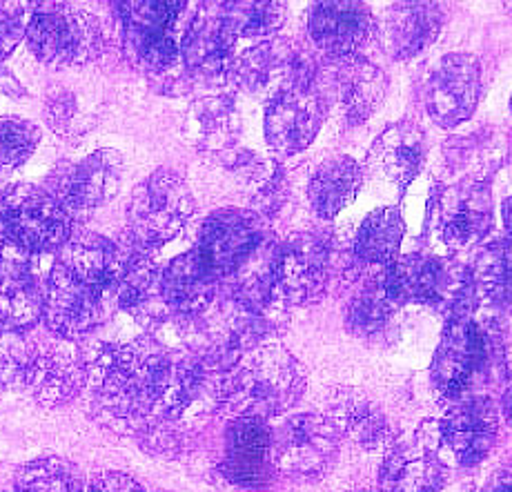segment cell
I'll use <instances>...</instances> for the list:
<instances>
[{"label":"cell","mask_w":512,"mask_h":492,"mask_svg":"<svg viewBox=\"0 0 512 492\" xmlns=\"http://www.w3.org/2000/svg\"><path fill=\"white\" fill-rule=\"evenodd\" d=\"M27 43L38 61L54 67L90 63L103 47L96 16L63 3H43L29 12Z\"/></svg>","instance_id":"cell-4"},{"label":"cell","mask_w":512,"mask_h":492,"mask_svg":"<svg viewBox=\"0 0 512 492\" xmlns=\"http://www.w3.org/2000/svg\"><path fill=\"white\" fill-rule=\"evenodd\" d=\"M501 216H504V223H506V230L512 236V196L504 201V208H501Z\"/></svg>","instance_id":"cell-42"},{"label":"cell","mask_w":512,"mask_h":492,"mask_svg":"<svg viewBox=\"0 0 512 492\" xmlns=\"http://www.w3.org/2000/svg\"><path fill=\"white\" fill-rule=\"evenodd\" d=\"M426 143L419 127L412 123H397L388 127L370 150L372 172L403 192L421 172Z\"/></svg>","instance_id":"cell-25"},{"label":"cell","mask_w":512,"mask_h":492,"mask_svg":"<svg viewBox=\"0 0 512 492\" xmlns=\"http://www.w3.org/2000/svg\"><path fill=\"white\" fill-rule=\"evenodd\" d=\"M223 475L241 488H265L274 477L272 430L261 419L239 417L225 439Z\"/></svg>","instance_id":"cell-16"},{"label":"cell","mask_w":512,"mask_h":492,"mask_svg":"<svg viewBox=\"0 0 512 492\" xmlns=\"http://www.w3.org/2000/svg\"><path fill=\"white\" fill-rule=\"evenodd\" d=\"M499 415L486 399H464L448 410L441 421L443 446L461 466H475L495 448Z\"/></svg>","instance_id":"cell-18"},{"label":"cell","mask_w":512,"mask_h":492,"mask_svg":"<svg viewBox=\"0 0 512 492\" xmlns=\"http://www.w3.org/2000/svg\"><path fill=\"white\" fill-rule=\"evenodd\" d=\"M339 435H346L366 448H381L390 441L386 417L357 392L346 390L332 401V419Z\"/></svg>","instance_id":"cell-30"},{"label":"cell","mask_w":512,"mask_h":492,"mask_svg":"<svg viewBox=\"0 0 512 492\" xmlns=\"http://www.w3.org/2000/svg\"><path fill=\"white\" fill-rule=\"evenodd\" d=\"M221 16L234 38H268L285 21L283 3H228Z\"/></svg>","instance_id":"cell-34"},{"label":"cell","mask_w":512,"mask_h":492,"mask_svg":"<svg viewBox=\"0 0 512 492\" xmlns=\"http://www.w3.org/2000/svg\"><path fill=\"white\" fill-rule=\"evenodd\" d=\"M481 96V65L472 54H448L428 74L423 103L432 121L457 127L477 110Z\"/></svg>","instance_id":"cell-12"},{"label":"cell","mask_w":512,"mask_h":492,"mask_svg":"<svg viewBox=\"0 0 512 492\" xmlns=\"http://www.w3.org/2000/svg\"><path fill=\"white\" fill-rule=\"evenodd\" d=\"M484 492H512V472H501L490 481Z\"/></svg>","instance_id":"cell-41"},{"label":"cell","mask_w":512,"mask_h":492,"mask_svg":"<svg viewBox=\"0 0 512 492\" xmlns=\"http://www.w3.org/2000/svg\"><path fill=\"white\" fill-rule=\"evenodd\" d=\"M194 196L183 176L156 170L136 188L127 203L130 239L145 250L161 248L176 239L194 214Z\"/></svg>","instance_id":"cell-3"},{"label":"cell","mask_w":512,"mask_h":492,"mask_svg":"<svg viewBox=\"0 0 512 492\" xmlns=\"http://www.w3.org/2000/svg\"><path fill=\"white\" fill-rule=\"evenodd\" d=\"M16 492H83V479L70 461L41 457L18 470Z\"/></svg>","instance_id":"cell-33"},{"label":"cell","mask_w":512,"mask_h":492,"mask_svg":"<svg viewBox=\"0 0 512 492\" xmlns=\"http://www.w3.org/2000/svg\"><path fill=\"white\" fill-rule=\"evenodd\" d=\"M504 417L512 426V388L506 392V397H504Z\"/></svg>","instance_id":"cell-43"},{"label":"cell","mask_w":512,"mask_h":492,"mask_svg":"<svg viewBox=\"0 0 512 492\" xmlns=\"http://www.w3.org/2000/svg\"><path fill=\"white\" fill-rule=\"evenodd\" d=\"M492 221V196L484 183L466 179L457 185H441L432 194L428 208L430 232L450 252L484 241Z\"/></svg>","instance_id":"cell-6"},{"label":"cell","mask_w":512,"mask_h":492,"mask_svg":"<svg viewBox=\"0 0 512 492\" xmlns=\"http://www.w3.org/2000/svg\"><path fill=\"white\" fill-rule=\"evenodd\" d=\"M187 3L170 0H132L116 5L123 23L125 49L136 65L154 74L172 70L181 58V38L176 36Z\"/></svg>","instance_id":"cell-5"},{"label":"cell","mask_w":512,"mask_h":492,"mask_svg":"<svg viewBox=\"0 0 512 492\" xmlns=\"http://www.w3.org/2000/svg\"><path fill=\"white\" fill-rule=\"evenodd\" d=\"M490 361V339L470 317L450 319L432 359V383L443 399H459Z\"/></svg>","instance_id":"cell-11"},{"label":"cell","mask_w":512,"mask_h":492,"mask_svg":"<svg viewBox=\"0 0 512 492\" xmlns=\"http://www.w3.org/2000/svg\"><path fill=\"white\" fill-rule=\"evenodd\" d=\"M403 230L406 225L397 208H381L368 214L354 239V257L363 265L388 268L399 259Z\"/></svg>","instance_id":"cell-29"},{"label":"cell","mask_w":512,"mask_h":492,"mask_svg":"<svg viewBox=\"0 0 512 492\" xmlns=\"http://www.w3.org/2000/svg\"><path fill=\"white\" fill-rule=\"evenodd\" d=\"M305 390L301 363L281 346L245 350L225 372L221 408L250 419H272L288 412Z\"/></svg>","instance_id":"cell-1"},{"label":"cell","mask_w":512,"mask_h":492,"mask_svg":"<svg viewBox=\"0 0 512 492\" xmlns=\"http://www.w3.org/2000/svg\"><path fill=\"white\" fill-rule=\"evenodd\" d=\"M239 134V114L223 96L205 98L187 114V136L205 150H223Z\"/></svg>","instance_id":"cell-32"},{"label":"cell","mask_w":512,"mask_h":492,"mask_svg":"<svg viewBox=\"0 0 512 492\" xmlns=\"http://www.w3.org/2000/svg\"><path fill=\"white\" fill-rule=\"evenodd\" d=\"M105 297L65 265H56L43 285V319L63 339H78L103 321Z\"/></svg>","instance_id":"cell-13"},{"label":"cell","mask_w":512,"mask_h":492,"mask_svg":"<svg viewBox=\"0 0 512 492\" xmlns=\"http://www.w3.org/2000/svg\"><path fill=\"white\" fill-rule=\"evenodd\" d=\"M34 354L36 350L29 346L23 332L0 328V388L23 383Z\"/></svg>","instance_id":"cell-37"},{"label":"cell","mask_w":512,"mask_h":492,"mask_svg":"<svg viewBox=\"0 0 512 492\" xmlns=\"http://www.w3.org/2000/svg\"><path fill=\"white\" fill-rule=\"evenodd\" d=\"M475 290L501 310H512V236L488 243L472 265Z\"/></svg>","instance_id":"cell-31"},{"label":"cell","mask_w":512,"mask_h":492,"mask_svg":"<svg viewBox=\"0 0 512 492\" xmlns=\"http://www.w3.org/2000/svg\"><path fill=\"white\" fill-rule=\"evenodd\" d=\"M265 243V228L259 216L248 210H221L203 223L196 254L216 279L236 277Z\"/></svg>","instance_id":"cell-10"},{"label":"cell","mask_w":512,"mask_h":492,"mask_svg":"<svg viewBox=\"0 0 512 492\" xmlns=\"http://www.w3.org/2000/svg\"><path fill=\"white\" fill-rule=\"evenodd\" d=\"M330 248L317 234H294L272 254V294L277 301L305 305L317 301L330 279Z\"/></svg>","instance_id":"cell-9"},{"label":"cell","mask_w":512,"mask_h":492,"mask_svg":"<svg viewBox=\"0 0 512 492\" xmlns=\"http://www.w3.org/2000/svg\"><path fill=\"white\" fill-rule=\"evenodd\" d=\"M0 232L25 254L52 252L72 239L70 210L54 192L14 185L0 196Z\"/></svg>","instance_id":"cell-2"},{"label":"cell","mask_w":512,"mask_h":492,"mask_svg":"<svg viewBox=\"0 0 512 492\" xmlns=\"http://www.w3.org/2000/svg\"><path fill=\"white\" fill-rule=\"evenodd\" d=\"M29 12L23 5L0 3V63H5L27 36Z\"/></svg>","instance_id":"cell-38"},{"label":"cell","mask_w":512,"mask_h":492,"mask_svg":"<svg viewBox=\"0 0 512 492\" xmlns=\"http://www.w3.org/2000/svg\"><path fill=\"white\" fill-rule=\"evenodd\" d=\"M506 9H508V12L512 14V3H508V5H506Z\"/></svg>","instance_id":"cell-45"},{"label":"cell","mask_w":512,"mask_h":492,"mask_svg":"<svg viewBox=\"0 0 512 492\" xmlns=\"http://www.w3.org/2000/svg\"><path fill=\"white\" fill-rule=\"evenodd\" d=\"M47 114H49V123H52L54 130L61 136H67V132H70L72 125L76 123V114H78L74 98L67 94L52 96V101H49V107H47Z\"/></svg>","instance_id":"cell-39"},{"label":"cell","mask_w":512,"mask_h":492,"mask_svg":"<svg viewBox=\"0 0 512 492\" xmlns=\"http://www.w3.org/2000/svg\"><path fill=\"white\" fill-rule=\"evenodd\" d=\"M361 188V170L350 156H332L323 161L308 185L312 210L321 219H334L354 201Z\"/></svg>","instance_id":"cell-28"},{"label":"cell","mask_w":512,"mask_h":492,"mask_svg":"<svg viewBox=\"0 0 512 492\" xmlns=\"http://www.w3.org/2000/svg\"><path fill=\"white\" fill-rule=\"evenodd\" d=\"M339 430L321 415H297L272 430L274 470L294 479L326 472L339 452Z\"/></svg>","instance_id":"cell-7"},{"label":"cell","mask_w":512,"mask_h":492,"mask_svg":"<svg viewBox=\"0 0 512 492\" xmlns=\"http://www.w3.org/2000/svg\"><path fill=\"white\" fill-rule=\"evenodd\" d=\"M228 76L243 92L254 96H268V101L279 94L314 87V65L285 41L261 43L239 58H234Z\"/></svg>","instance_id":"cell-8"},{"label":"cell","mask_w":512,"mask_h":492,"mask_svg":"<svg viewBox=\"0 0 512 492\" xmlns=\"http://www.w3.org/2000/svg\"><path fill=\"white\" fill-rule=\"evenodd\" d=\"M510 110H512V98H510Z\"/></svg>","instance_id":"cell-46"},{"label":"cell","mask_w":512,"mask_h":492,"mask_svg":"<svg viewBox=\"0 0 512 492\" xmlns=\"http://www.w3.org/2000/svg\"><path fill=\"white\" fill-rule=\"evenodd\" d=\"M87 381V366L81 354L65 343L36 350L25 372L23 386L41 406L56 408L70 403Z\"/></svg>","instance_id":"cell-19"},{"label":"cell","mask_w":512,"mask_h":492,"mask_svg":"<svg viewBox=\"0 0 512 492\" xmlns=\"http://www.w3.org/2000/svg\"><path fill=\"white\" fill-rule=\"evenodd\" d=\"M123 179V156L116 150H96L63 174L56 196L70 212L94 210L114 199Z\"/></svg>","instance_id":"cell-17"},{"label":"cell","mask_w":512,"mask_h":492,"mask_svg":"<svg viewBox=\"0 0 512 492\" xmlns=\"http://www.w3.org/2000/svg\"><path fill=\"white\" fill-rule=\"evenodd\" d=\"M5 245H7V241H5V236H3V232H0V252L5 250Z\"/></svg>","instance_id":"cell-44"},{"label":"cell","mask_w":512,"mask_h":492,"mask_svg":"<svg viewBox=\"0 0 512 492\" xmlns=\"http://www.w3.org/2000/svg\"><path fill=\"white\" fill-rule=\"evenodd\" d=\"M326 112V103L314 87L279 94L265 110V141L279 154L303 152L317 139Z\"/></svg>","instance_id":"cell-14"},{"label":"cell","mask_w":512,"mask_h":492,"mask_svg":"<svg viewBox=\"0 0 512 492\" xmlns=\"http://www.w3.org/2000/svg\"><path fill=\"white\" fill-rule=\"evenodd\" d=\"M25 257L9 243L0 252V328L5 330L23 332L43 319V288Z\"/></svg>","instance_id":"cell-21"},{"label":"cell","mask_w":512,"mask_h":492,"mask_svg":"<svg viewBox=\"0 0 512 492\" xmlns=\"http://www.w3.org/2000/svg\"><path fill=\"white\" fill-rule=\"evenodd\" d=\"M446 481L441 461L423 446L392 450L381 468L383 492H439Z\"/></svg>","instance_id":"cell-27"},{"label":"cell","mask_w":512,"mask_h":492,"mask_svg":"<svg viewBox=\"0 0 512 492\" xmlns=\"http://www.w3.org/2000/svg\"><path fill=\"white\" fill-rule=\"evenodd\" d=\"M41 143V130L25 118H0V172L23 165Z\"/></svg>","instance_id":"cell-35"},{"label":"cell","mask_w":512,"mask_h":492,"mask_svg":"<svg viewBox=\"0 0 512 492\" xmlns=\"http://www.w3.org/2000/svg\"><path fill=\"white\" fill-rule=\"evenodd\" d=\"M87 492H145L143 486L139 481L132 479L130 475H125V472H103V475H98Z\"/></svg>","instance_id":"cell-40"},{"label":"cell","mask_w":512,"mask_h":492,"mask_svg":"<svg viewBox=\"0 0 512 492\" xmlns=\"http://www.w3.org/2000/svg\"><path fill=\"white\" fill-rule=\"evenodd\" d=\"M312 43L330 58L359 56L372 32V18L361 3H319L310 9Z\"/></svg>","instance_id":"cell-20"},{"label":"cell","mask_w":512,"mask_h":492,"mask_svg":"<svg viewBox=\"0 0 512 492\" xmlns=\"http://www.w3.org/2000/svg\"><path fill=\"white\" fill-rule=\"evenodd\" d=\"M219 279L210 272L208 265L190 250L176 257L161 272V297L165 305L185 317H196L212 305Z\"/></svg>","instance_id":"cell-24"},{"label":"cell","mask_w":512,"mask_h":492,"mask_svg":"<svg viewBox=\"0 0 512 492\" xmlns=\"http://www.w3.org/2000/svg\"><path fill=\"white\" fill-rule=\"evenodd\" d=\"M123 252L125 243H114L101 234L83 232L67 243V259L63 265L105 297L112 292Z\"/></svg>","instance_id":"cell-26"},{"label":"cell","mask_w":512,"mask_h":492,"mask_svg":"<svg viewBox=\"0 0 512 492\" xmlns=\"http://www.w3.org/2000/svg\"><path fill=\"white\" fill-rule=\"evenodd\" d=\"M0 392H3V388H0Z\"/></svg>","instance_id":"cell-47"},{"label":"cell","mask_w":512,"mask_h":492,"mask_svg":"<svg viewBox=\"0 0 512 492\" xmlns=\"http://www.w3.org/2000/svg\"><path fill=\"white\" fill-rule=\"evenodd\" d=\"M334 63L337 65L323 83V90L317 87L314 90L323 98L326 110L330 105H337L348 123H363L383 103L388 87L386 74L361 56L334 58Z\"/></svg>","instance_id":"cell-15"},{"label":"cell","mask_w":512,"mask_h":492,"mask_svg":"<svg viewBox=\"0 0 512 492\" xmlns=\"http://www.w3.org/2000/svg\"><path fill=\"white\" fill-rule=\"evenodd\" d=\"M439 3H397L381 18V38L395 58H412L435 41L443 25Z\"/></svg>","instance_id":"cell-23"},{"label":"cell","mask_w":512,"mask_h":492,"mask_svg":"<svg viewBox=\"0 0 512 492\" xmlns=\"http://www.w3.org/2000/svg\"><path fill=\"white\" fill-rule=\"evenodd\" d=\"M392 310H395V303L390 301L381 281H377L352 301L348 323L357 334H374L386 326Z\"/></svg>","instance_id":"cell-36"},{"label":"cell","mask_w":512,"mask_h":492,"mask_svg":"<svg viewBox=\"0 0 512 492\" xmlns=\"http://www.w3.org/2000/svg\"><path fill=\"white\" fill-rule=\"evenodd\" d=\"M234 34L219 12H196L181 38V61L196 76L214 78L228 74L234 63Z\"/></svg>","instance_id":"cell-22"}]
</instances>
